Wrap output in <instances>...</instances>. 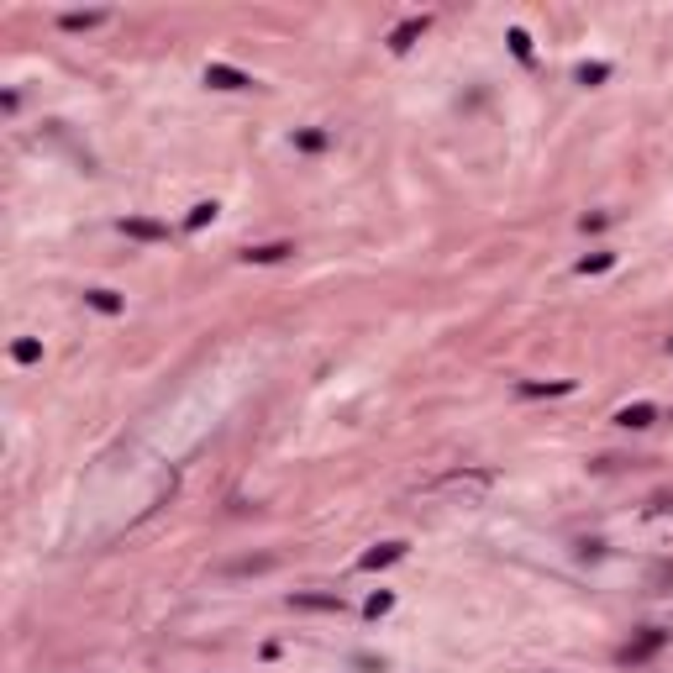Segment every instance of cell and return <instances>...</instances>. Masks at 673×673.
<instances>
[{
    "instance_id": "obj_1",
    "label": "cell",
    "mask_w": 673,
    "mask_h": 673,
    "mask_svg": "<svg viewBox=\"0 0 673 673\" xmlns=\"http://www.w3.org/2000/svg\"><path fill=\"white\" fill-rule=\"evenodd\" d=\"M206 79H211L216 90H248V85H253V79L242 74V69H226V63H211V69H206Z\"/></svg>"
},
{
    "instance_id": "obj_4",
    "label": "cell",
    "mask_w": 673,
    "mask_h": 673,
    "mask_svg": "<svg viewBox=\"0 0 673 673\" xmlns=\"http://www.w3.org/2000/svg\"><path fill=\"white\" fill-rule=\"evenodd\" d=\"M652 415H657L652 406H626L621 410V426H652Z\"/></svg>"
},
{
    "instance_id": "obj_8",
    "label": "cell",
    "mask_w": 673,
    "mask_h": 673,
    "mask_svg": "<svg viewBox=\"0 0 673 673\" xmlns=\"http://www.w3.org/2000/svg\"><path fill=\"white\" fill-rule=\"evenodd\" d=\"M90 305H95V311H105V316H111V311H121V300H116L111 290H90Z\"/></svg>"
},
{
    "instance_id": "obj_2",
    "label": "cell",
    "mask_w": 673,
    "mask_h": 673,
    "mask_svg": "<svg viewBox=\"0 0 673 673\" xmlns=\"http://www.w3.org/2000/svg\"><path fill=\"white\" fill-rule=\"evenodd\" d=\"M657 647H663V631H647V637H642L637 647H626L621 657H626V663H642V657H647V652H657Z\"/></svg>"
},
{
    "instance_id": "obj_6",
    "label": "cell",
    "mask_w": 673,
    "mask_h": 673,
    "mask_svg": "<svg viewBox=\"0 0 673 673\" xmlns=\"http://www.w3.org/2000/svg\"><path fill=\"white\" fill-rule=\"evenodd\" d=\"M285 242H274V248H248V263H274V258H285Z\"/></svg>"
},
{
    "instance_id": "obj_5",
    "label": "cell",
    "mask_w": 673,
    "mask_h": 673,
    "mask_svg": "<svg viewBox=\"0 0 673 673\" xmlns=\"http://www.w3.org/2000/svg\"><path fill=\"white\" fill-rule=\"evenodd\" d=\"M400 553H406V547H400V542H389V547H373V553L363 558V568H379V563H395Z\"/></svg>"
},
{
    "instance_id": "obj_7",
    "label": "cell",
    "mask_w": 673,
    "mask_h": 673,
    "mask_svg": "<svg viewBox=\"0 0 673 673\" xmlns=\"http://www.w3.org/2000/svg\"><path fill=\"white\" fill-rule=\"evenodd\" d=\"M127 232L142 237V242H158V237H164V226H158V221H127Z\"/></svg>"
},
{
    "instance_id": "obj_3",
    "label": "cell",
    "mask_w": 673,
    "mask_h": 673,
    "mask_svg": "<svg viewBox=\"0 0 673 673\" xmlns=\"http://www.w3.org/2000/svg\"><path fill=\"white\" fill-rule=\"evenodd\" d=\"M295 605H300V610H342L336 595H295Z\"/></svg>"
},
{
    "instance_id": "obj_9",
    "label": "cell",
    "mask_w": 673,
    "mask_h": 673,
    "mask_svg": "<svg viewBox=\"0 0 673 673\" xmlns=\"http://www.w3.org/2000/svg\"><path fill=\"white\" fill-rule=\"evenodd\" d=\"M211 216H216V206H195V216H190V226H206Z\"/></svg>"
},
{
    "instance_id": "obj_10",
    "label": "cell",
    "mask_w": 673,
    "mask_h": 673,
    "mask_svg": "<svg viewBox=\"0 0 673 673\" xmlns=\"http://www.w3.org/2000/svg\"><path fill=\"white\" fill-rule=\"evenodd\" d=\"M615 258H610V253H600V258H584V263H578V268H584V274H589V268H610Z\"/></svg>"
}]
</instances>
